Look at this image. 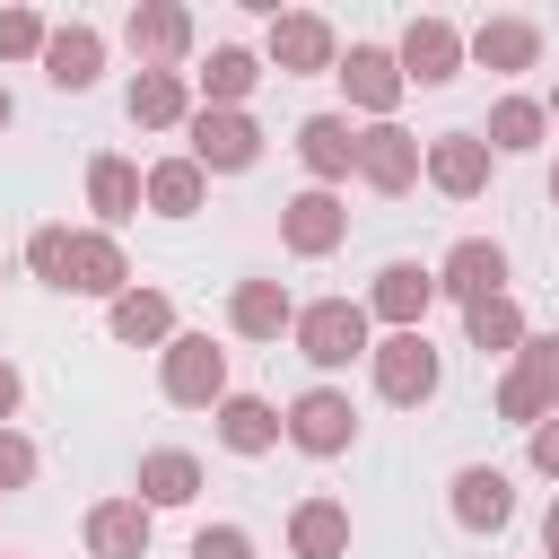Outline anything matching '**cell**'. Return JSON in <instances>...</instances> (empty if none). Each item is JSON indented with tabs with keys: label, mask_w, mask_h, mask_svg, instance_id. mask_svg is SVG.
Masks as SVG:
<instances>
[{
	"label": "cell",
	"mask_w": 559,
	"mask_h": 559,
	"mask_svg": "<svg viewBox=\"0 0 559 559\" xmlns=\"http://www.w3.org/2000/svg\"><path fill=\"white\" fill-rule=\"evenodd\" d=\"M297 349L332 376V367H349V358H367L376 341H367V306L358 297H314V306H297Z\"/></svg>",
	"instance_id": "cell-1"
},
{
	"label": "cell",
	"mask_w": 559,
	"mask_h": 559,
	"mask_svg": "<svg viewBox=\"0 0 559 559\" xmlns=\"http://www.w3.org/2000/svg\"><path fill=\"white\" fill-rule=\"evenodd\" d=\"M166 402H183V411H218L227 402V349L210 332H175L166 341Z\"/></svg>",
	"instance_id": "cell-2"
},
{
	"label": "cell",
	"mask_w": 559,
	"mask_h": 559,
	"mask_svg": "<svg viewBox=\"0 0 559 559\" xmlns=\"http://www.w3.org/2000/svg\"><path fill=\"white\" fill-rule=\"evenodd\" d=\"M367 367H376V393H384V402H402V411H411V402H428V393H437V376H445L428 332H384V341L367 349Z\"/></svg>",
	"instance_id": "cell-3"
},
{
	"label": "cell",
	"mask_w": 559,
	"mask_h": 559,
	"mask_svg": "<svg viewBox=\"0 0 559 559\" xmlns=\"http://www.w3.org/2000/svg\"><path fill=\"white\" fill-rule=\"evenodd\" d=\"M271 70L280 79H306V70H341V35H332V17H314V9H271Z\"/></svg>",
	"instance_id": "cell-4"
},
{
	"label": "cell",
	"mask_w": 559,
	"mask_h": 559,
	"mask_svg": "<svg viewBox=\"0 0 559 559\" xmlns=\"http://www.w3.org/2000/svg\"><path fill=\"white\" fill-rule=\"evenodd\" d=\"M183 131H192V148H183V157H192L201 175H245V166L262 157V131H253V114H227V105H201V114H192Z\"/></svg>",
	"instance_id": "cell-5"
},
{
	"label": "cell",
	"mask_w": 559,
	"mask_h": 559,
	"mask_svg": "<svg viewBox=\"0 0 559 559\" xmlns=\"http://www.w3.org/2000/svg\"><path fill=\"white\" fill-rule=\"evenodd\" d=\"M280 419H288V445L297 454H349V437H358V411H349L341 384H306Z\"/></svg>",
	"instance_id": "cell-6"
},
{
	"label": "cell",
	"mask_w": 559,
	"mask_h": 559,
	"mask_svg": "<svg viewBox=\"0 0 559 559\" xmlns=\"http://www.w3.org/2000/svg\"><path fill=\"white\" fill-rule=\"evenodd\" d=\"M419 175H428V148H419L402 122H367V131H358V183H367V192H411Z\"/></svg>",
	"instance_id": "cell-7"
},
{
	"label": "cell",
	"mask_w": 559,
	"mask_h": 559,
	"mask_svg": "<svg viewBox=\"0 0 559 559\" xmlns=\"http://www.w3.org/2000/svg\"><path fill=\"white\" fill-rule=\"evenodd\" d=\"M341 236H349V210H341V192L306 183L297 201H280V245H288L297 262H323V253H332Z\"/></svg>",
	"instance_id": "cell-8"
},
{
	"label": "cell",
	"mask_w": 559,
	"mask_h": 559,
	"mask_svg": "<svg viewBox=\"0 0 559 559\" xmlns=\"http://www.w3.org/2000/svg\"><path fill=\"white\" fill-rule=\"evenodd\" d=\"M122 44L140 52V70H175V61L192 52V9H183V0H140V9L122 17Z\"/></svg>",
	"instance_id": "cell-9"
},
{
	"label": "cell",
	"mask_w": 559,
	"mask_h": 559,
	"mask_svg": "<svg viewBox=\"0 0 559 559\" xmlns=\"http://www.w3.org/2000/svg\"><path fill=\"white\" fill-rule=\"evenodd\" d=\"M393 61H402V79H411V87H445L472 52H463V26H445V17H411V26H402V44H393Z\"/></svg>",
	"instance_id": "cell-10"
},
{
	"label": "cell",
	"mask_w": 559,
	"mask_h": 559,
	"mask_svg": "<svg viewBox=\"0 0 559 559\" xmlns=\"http://www.w3.org/2000/svg\"><path fill=\"white\" fill-rule=\"evenodd\" d=\"M61 288L70 297H131V262H122V245L105 236V227H70V271H61Z\"/></svg>",
	"instance_id": "cell-11"
},
{
	"label": "cell",
	"mask_w": 559,
	"mask_h": 559,
	"mask_svg": "<svg viewBox=\"0 0 559 559\" xmlns=\"http://www.w3.org/2000/svg\"><path fill=\"white\" fill-rule=\"evenodd\" d=\"M428 306H437V271L428 262H384L376 288H367V323H393V332H419Z\"/></svg>",
	"instance_id": "cell-12"
},
{
	"label": "cell",
	"mask_w": 559,
	"mask_h": 559,
	"mask_svg": "<svg viewBox=\"0 0 559 559\" xmlns=\"http://www.w3.org/2000/svg\"><path fill=\"white\" fill-rule=\"evenodd\" d=\"M332 79H341V87H349V105H358V114H376V122H393V105H402V87H411V79H402V61H393L384 44H349V61H341Z\"/></svg>",
	"instance_id": "cell-13"
},
{
	"label": "cell",
	"mask_w": 559,
	"mask_h": 559,
	"mask_svg": "<svg viewBox=\"0 0 559 559\" xmlns=\"http://www.w3.org/2000/svg\"><path fill=\"white\" fill-rule=\"evenodd\" d=\"M437 297H454V306H480V297H507V253L489 245V236H463L445 262H437Z\"/></svg>",
	"instance_id": "cell-14"
},
{
	"label": "cell",
	"mask_w": 559,
	"mask_h": 559,
	"mask_svg": "<svg viewBox=\"0 0 559 559\" xmlns=\"http://www.w3.org/2000/svg\"><path fill=\"white\" fill-rule=\"evenodd\" d=\"M44 79H52L61 96H87V87L105 79V35H96L87 17L52 26V44H44Z\"/></svg>",
	"instance_id": "cell-15"
},
{
	"label": "cell",
	"mask_w": 559,
	"mask_h": 559,
	"mask_svg": "<svg viewBox=\"0 0 559 559\" xmlns=\"http://www.w3.org/2000/svg\"><path fill=\"white\" fill-rule=\"evenodd\" d=\"M297 157H306V175L332 192V183H349L358 175V131H349V114H306L297 122Z\"/></svg>",
	"instance_id": "cell-16"
},
{
	"label": "cell",
	"mask_w": 559,
	"mask_h": 559,
	"mask_svg": "<svg viewBox=\"0 0 559 559\" xmlns=\"http://www.w3.org/2000/svg\"><path fill=\"white\" fill-rule=\"evenodd\" d=\"M428 183H437L445 201L489 192V140H480V131H437V140H428Z\"/></svg>",
	"instance_id": "cell-17"
},
{
	"label": "cell",
	"mask_w": 559,
	"mask_h": 559,
	"mask_svg": "<svg viewBox=\"0 0 559 559\" xmlns=\"http://www.w3.org/2000/svg\"><path fill=\"white\" fill-rule=\"evenodd\" d=\"M463 52H472L480 70H498V79H515V70L542 61V26H533V17H480V26L463 35Z\"/></svg>",
	"instance_id": "cell-18"
},
{
	"label": "cell",
	"mask_w": 559,
	"mask_h": 559,
	"mask_svg": "<svg viewBox=\"0 0 559 559\" xmlns=\"http://www.w3.org/2000/svg\"><path fill=\"white\" fill-rule=\"evenodd\" d=\"M140 201H148V175H140L131 157H114V148H105V157H87V210H96V227H105V236H114L122 218H140Z\"/></svg>",
	"instance_id": "cell-19"
},
{
	"label": "cell",
	"mask_w": 559,
	"mask_h": 559,
	"mask_svg": "<svg viewBox=\"0 0 559 559\" xmlns=\"http://www.w3.org/2000/svg\"><path fill=\"white\" fill-rule=\"evenodd\" d=\"M507 515H515V480L498 463H463L454 472V524L463 533H498Z\"/></svg>",
	"instance_id": "cell-20"
},
{
	"label": "cell",
	"mask_w": 559,
	"mask_h": 559,
	"mask_svg": "<svg viewBox=\"0 0 559 559\" xmlns=\"http://www.w3.org/2000/svg\"><path fill=\"white\" fill-rule=\"evenodd\" d=\"M227 323H236L245 341H280V332H297V297H288L280 280H236Z\"/></svg>",
	"instance_id": "cell-21"
},
{
	"label": "cell",
	"mask_w": 559,
	"mask_h": 559,
	"mask_svg": "<svg viewBox=\"0 0 559 559\" xmlns=\"http://www.w3.org/2000/svg\"><path fill=\"white\" fill-rule=\"evenodd\" d=\"M192 498H201V454L148 445V454H140V507L157 515V507H192Z\"/></svg>",
	"instance_id": "cell-22"
},
{
	"label": "cell",
	"mask_w": 559,
	"mask_h": 559,
	"mask_svg": "<svg viewBox=\"0 0 559 559\" xmlns=\"http://www.w3.org/2000/svg\"><path fill=\"white\" fill-rule=\"evenodd\" d=\"M288 550L297 559H349V507L341 498H297L288 507Z\"/></svg>",
	"instance_id": "cell-23"
},
{
	"label": "cell",
	"mask_w": 559,
	"mask_h": 559,
	"mask_svg": "<svg viewBox=\"0 0 559 559\" xmlns=\"http://www.w3.org/2000/svg\"><path fill=\"white\" fill-rule=\"evenodd\" d=\"M122 105H131L140 131H175V122H192V79L183 70H140Z\"/></svg>",
	"instance_id": "cell-24"
},
{
	"label": "cell",
	"mask_w": 559,
	"mask_h": 559,
	"mask_svg": "<svg viewBox=\"0 0 559 559\" xmlns=\"http://www.w3.org/2000/svg\"><path fill=\"white\" fill-rule=\"evenodd\" d=\"M280 437H288V419H280L262 393H227V402H218V445H227V454H271Z\"/></svg>",
	"instance_id": "cell-25"
},
{
	"label": "cell",
	"mask_w": 559,
	"mask_h": 559,
	"mask_svg": "<svg viewBox=\"0 0 559 559\" xmlns=\"http://www.w3.org/2000/svg\"><path fill=\"white\" fill-rule=\"evenodd\" d=\"M87 550L96 559H140L148 550V507L140 498H96L87 507Z\"/></svg>",
	"instance_id": "cell-26"
},
{
	"label": "cell",
	"mask_w": 559,
	"mask_h": 559,
	"mask_svg": "<svg viewBox=\"0 0 559 559\" xmlns=\"http://www.w3.org/2000/svg\"><path fill=\"white\" fill-rule=\"evenodd\" d=\"M192 79H201V96H210V105H227V114H245V96H253V79H262V61H253L245 44H210V61H201Z\"/></svg>",
	"instance_id": "cell-27"
},
{
	"label": "cell",
	"mask_w": 559,
	"mask_h": 559,
	"mask_svg": "<svg viewBox=\"0 0 559 559\" xmlns=\"http://www.w3.org/2000/svg\"><path fill=\"white\" fill-rule=\"evenodd\" d=\"M542 131H550V105H533V96H498L489 105V157H524V148H542Z\"/></svg>",
	"instance_id": "cell-28"
},
{
	"label": "cell",
	"mask_w": 559,
	"mask_h": 559,
	"mask_svg": "<svg viewBox=\"0 0 559 559\" xmlns=\"http://www.w3.org/2000/svg\"><path fill=\"white\" fill-rule=\"evenodd\" d=\"M114 341H131V349H166V341H175V306H166V288H131V297H114Z\"/></svg>",
	"instance_id": "cell-29"
},
{
	"label": "cell",
	"mask_w": 559,
	"mask_h": 559,
	"mask_svg": "<svg viewBox=\"0 0 559 559\" xmlns=\"http://www.w3.org/2000/svg\"><path fill=\"white\" fill-rule=\"evenodd\" d=\"M201 201H210V175H201L192 157H157V166H148V210H157V218H192Z\"/></svg>",
	"instance_id": "cell-30"
},
{
	"label": "cell",
	"mask_w": 559,
	"mask_h": 559,
	"mask_svg": "<svg viewBox=\"0 0 559 559\" xmlns=\"http://www.w3.org/2000/svg\"><path fill=\"white\" fill-rule=\"evenodd\" d=\"M463 332H472V349L489 358H507V349H524V306L515 297H480V306H463Z\"/></svg>",
	"instance_id": "cell-31"
},
{
	"label": "cell",
	"mask_w": 559,
	"mask_h": 559,
	"mask_svg": "<svg viewBox=\"0 0 559 559\" xmlns=\"http://www.w3.org/2000/svg\"><path fill=\"white\" fill-rule=\"evenodd\" d=\"M515 376L559 411V332H524V349H515Z\"/></svg>",
	"instance_id": "cell-32"
},
{
	"label": "cell",
	"mask_w": 559,
	"mask_h": 559,
	"mask_svg": "<svg viewBox=\"0 0 559 559\" xmlns=\"http://www.w3.org/2000/svg\"><path fill=\"white\" fill-rule=\"evenodd\" d=\"M44 44H52V26L35 9H0V61H44Z\"/></svg>",
	"instance_id": "cell-33"
},
{
	"label": "cell",
	"mask_w": 559,
	"mask_h": 559,
	"mask_svg": "<svg viewBox=\"0 0 559 559\" xmlns=\"http://www.w3.org/2000/svg\"><path fill=\"white\" fill-rule=\"evenodd\" d=\"M26 271H35L44 288H61V271H70V227H35V236H26Z\"/></svg>",
	"instance_id": "cell-34"
},
{
	"label": "cell",
	"mask_w": 559,
	"mask_h": 559,
	"mask_svg": "<svg viewBox=\"0 0 559 559\" xmlns=\"http://www.w3.org/2000/svg\"><path fill=\"white\" fill-rule=\"evenodd\" d=\"M192 559H253V533L245 524H201L192 533Z\"/></svg>",
	"instance_id": "cell-35"
},
{
	"label": "cell",
	"mask_w": 559,
	"mask_h": 559,
	"mask_svg": "<svg viewBox=\"0 0 559 559\" xmlns=\"http://www.w3.org/2000/svg\"><path fill=\"white\" fill-rule=\"evenodd\" d=\"M26 480H35V445L17 428H0V489H26Z\"/></svg>",
	"instance_id": "cell-36"
},
{
	"label": "cell",
	"mask_w": 559,
	"mask_h": 559,
	"mask_svg": "<svg viewBox=\"0 0 559 559\" xmlns=\"http://www.w3.org/2000/svg\"><path fill=\"white\" fill-rule=\"evenodd\" d=\"M533 472H550V480H559V411L533 428Z\"/></svg>",
	"instance_id": "cell-37"
},
{
	"label": "cell",
	"mask_w": 559,
	"mask_h": 559,
	"mask_svg": "<svg viewBox=\"0 0 559 559\" xmlns=\"http://www.w3.org/2000/svg\"><path fill=\"white\" fill-rule=\"evenodd\" d=\"M17 402H26V384H17V367H9V358H0V428H9V419H17Z\"/></svg>",
	"instance_id": "cell-38"
},
{
	"label": "cell",
	"mask_w": 559,
	"mask_h": 559,
	"mask_svg": "<svg viewBox=\"0 0 559 559\" xmlns=\"http://www.w3.org/2000/svg\"><path fill=\"white\" fill-rule=\"evenodd\" d=\"M542 559H559V498H550V515H542Z\"/></svg>",
	"instance_id": "cell-39"
},
{
	"label": "cell",
	"mask_w": 559,
	"mask_h": 559,
	"mask_svg": "<svg viewBox=\"0 0 559 559\" xmlns=\"http://www.w3.org/2000/svg\"><path fill=\"white\" fill-rule=\"evenodd\" d=\"M9 122H17V96H9V87H0V131H9Z\"/></svg>",
	"instance_id": "cell-40"
},
{
	"label": "cell",
	"mask_w": 559,
	"mask_h": 559,
	"mask_svg": "<svg viewBox=\"0 0 559 559\" xmlns=\"http://www.w3.org/2000/svg\"><path fill=\"white\" fill-rule=\"evenodd\" d=\"M550 201H559V166H550Z\"/></svg>",
	"instance_id": "cell-41"
},
{
	"label": "cell",
	"mask_w": 559,
	"mask_h": 559,
	"mask_svg": "<svg viewBox=\"0 0 559 559\" xmlns=\"http://www.w3.org/2000/svg\"><path fill=\"white\" fill-rule=\"evenodd\" d=\"M550 122H559V96H550Z\"/></svg>",
	"instance_id": "cell-42"
}]
</instances>
